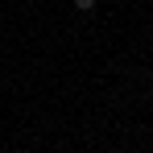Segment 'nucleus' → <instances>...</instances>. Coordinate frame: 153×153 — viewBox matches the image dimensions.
Listing matches in <instances>:
<instances>
[{
  "instance_id": "obj_1",
  "label": "nucleus",
  "mask_w": 153,
  "mask_h": 153,
  "mask_svg": "<svg viewBox=\"0 0 153 153\" xmlns=\"http://www.w3.org/2000/svg\"><path fill=\"white\" fill-rule=\"evenodd\" d=\"M75 8H83V13H91V8H95V0H75Z\"/></svg>"
}]
</instances>
